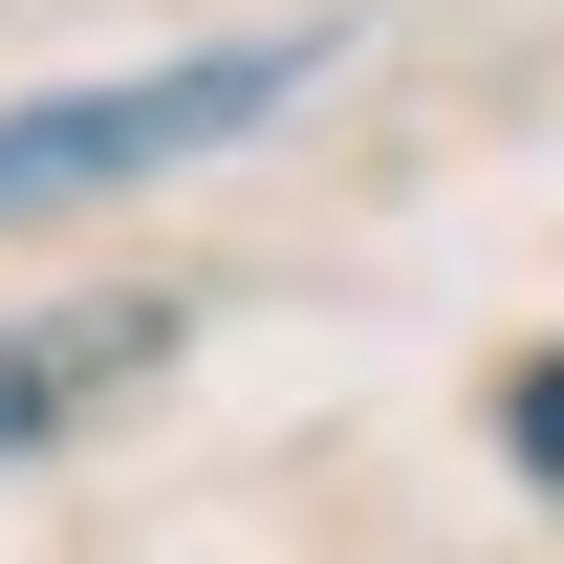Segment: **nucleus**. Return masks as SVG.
<instances>
[{
  "label": "nucleus",
  "mask_w": 564,
  "mask_h": 564,
  "mask_svg": "<svg viewBox=\"0 0 564 564\" xmlns=\"http://www.w3.org/2000/svg\"><path fill=\"white\" fill-rule=\"evenodd\" d=\"M326 87V22H261V44H174V66H109V87H44V109H0V217H66V196H131L174 152L261 131Z\"/></svg>",
  "instance_id": "obj_1"
},
{
  "label": "nucleus",
  "mask_w": 564,
  "mask_h": 564,
  "mask_svg": "<svg viewBox=\"0 0 564 564\" xmlns=\"http://www.w3.org/2000/svg\"><path fill=\"white\" fill-rule=\"evenodd\" d=\"M174 282H109V304H66V326H0V456H44V434H87L131 369H174Z\"/></svg>",
  "instance_id": "obj_2"
},
{
  "label": "nucleus",
  "mask_w": 564,
  "mask_h": 564,
  "mask_svg": "<svg viewBox=\"0 0 564 564\" xmlns=\"http://www.w3.org/2000/svg\"><path fill=\"white\" fill-rule=\"evenodd\" d=\"M521 478H543V499H564V348H543V369H521Z\"/></svg>",
  "instance_id": "obj_3"
}]
</instances>
